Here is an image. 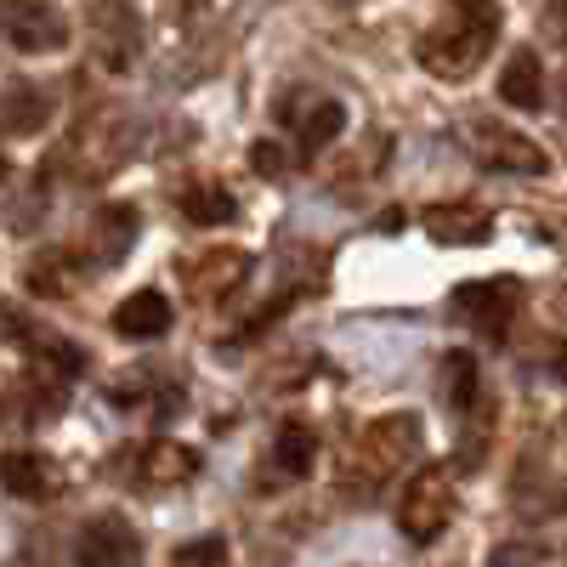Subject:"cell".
Returning <instances> with one entry per match:
<instances>
[{
    "instance_id": "6da1fadb",
    "label": "cell",
    "mask_w": 567,
    "mask_h": 567,
    "mask_svg": "<svg viewBox=\"0 0 567 567\" xmlns=\"http://www.w3.org/2000/svg\"><path fill=\"white\" fill-rule=\"evenodd\" d=\"M494 34H499L494 0H449V12L420 34L414 52L437 80H465V74H477V63L494 52Z\"/></svg>"
},
{
    "instance_id": "7a4b0ae2",
    "label": "cell",
    "mask_w": 567,
    "mask_h": 567,
    "mask_svg": "<svg viewBox=\"0 0 567 567\" xmlns=\"http://www.w3.org/2000/svg\"><path fill=\"white\" fill-rule=\"evenodd\" d=\"M420 449V420L414 414H381V420H369L358 443H352V460H347V477L352 483H381V477H398V471L414 460Z\"/></svg>"
},
{
    "instance_id": "3957f363",
    "label": "cell",
    "mask_w": 567,
    "mask_h": 567,
    "mask_svg": "<svg viewBox=\"0 0 567 567\" xmlns=\"http://www.w3.org/2000/svg\"><path fill=\"white\" fill-rule=\"evenodd\" d=\"M454 523V471L449 465H420L403 499H398V528L409 545H437Z\"/></svg>"
},
{
    "instance_id": "277c9868",
    "label": "cell",
    "mask_w": 567,
    "mask_h": 567,
    "mask_svg": "<svg viewBox=\"0 0 567 567\" xmlns=\"http://www.w3.org/2000/svg\"><path fill=\"white\" fill-rule=\"evenodd\" d=\"M516 301H523V284L516 278H471L454 290V318L465 329H477V336H488V341H505Z\"/></svg>"
},
{
    "instance_id": "5b68a950",
    "label": "cell",
    "mask_w": 567,
    "mask_h": 567,
    "mask_svg": "<svg viewBox=\"0 0 567 567\" xmlns=\"http://www.w3.org/2000/svg\"><path fill=\"white\" fill-rule=\"evenodd\" d=\"M0 34H7L18 52L40 58V52H63L69 45V18L52 0H0Z\"/></svg>"
},
{
    "instance_id": "8992f818",
    "label": "cell",
    "mask_w": 567,
    "mask_h": 567,
    "mask_svg": "<svg viewBox=\"0 0 567 567\" xmlns=\"http://www.w3.org/2000/svg\"><path fill=\"white\" fill-rule=\"evenodd\" d=\"M250 250H239V245H216V250H199V256H187L176 272H182V290L194 296V301H227L239 284L250 278Z\"/></svg>"
},
{
    "instance_id": "52a82bcc",
    "label": "cell",
    "mask_w": 567,
    "mask_h": 567,
    "mask_svg": "<svg viewBox=\"0 0 567 567\" xmlns=\"http://www.w3.org/2000/svg\"><path fill=\"white\" fill-rule=\"evenodd\" d=\"M471 148H477V165L505 171V176H545L550 171V154L539 148V142H528L523 131H505L494 120H483L477 131H471Z\"/></svg>"
},
{
    "instance_id": "ba28073f",
    "label": "cell",
    "mask_w": 567,
    "mask_h": 567,
    "mask_svg": "<svg viewBox=\"0 0 567 567\" xmlns=\"http://www.w3.org/2000/svg\"><path fill=\"white\" fill-rule=\"evenodd\" d=\"M80 567H142V539L125 516H91L74 539Z\"/></svg>"
},
{
    "instance_id": "9c48e42d",
    "label": "cell",
    "mask_w": 567,
    "mask_h": 567,
    "mask_svg": "<svg viewBox=\"0 0 567 567\" xmlns=\"http://www.w3.org/2000/svg\"><path fill=\"white\" fill-rule=\"evenodd\" d=\"M284 120H290V131H296V142H301V159H318L329 142L341 136L347 109H341L336 97H323V91H301V97L284 103Z\"/></svg>"
},
{
    "instance_id": "30bf717a",
    "label": "cell",
    "mask_w": 567,
    "mask_h": 567,
    "mask_svg": "<svg viewBox=\"0 0 567 567\" xmlns=\"http://www.w3.org/2000/svg\"><path fill=\"white\" fill-rule=\"evenodd\" d=\"M0 488L12 499H58L63 488V471L45 460V454H29V449H7L0 454Z\"/></svg>"
},
{
    "instance_id": "8fae6325",
    "label": "cell",
    "mask_w": 567,
    "mask_h": 567,
    "mask_svg": "<svg viewBox=\"0 0 567 567\" xmlns=\"http://www.w3.org/2000/svg\"><path fill=\"white\" fill-rule=\"evenodd\" d=\"M45 125H52V91L29 80L0 91V136H40Z\"/></svg>"
},
{
    "instance_id": "7c38bea8",
    "label": "cell",
    "mask_w": 567,
    "mask_h": 567,
    "mask_svg": "<svg viewBox=\"0 0 567 567\" xmlns=\"http://www.w3.org/2000/svg\"><path fill=\"white\" fill-rule=\"evenodd\" d=\"M171 323H176V312L159 290H136L114 307V329L125 341H159V336H171Z\"/></svg>"
},
{
    "instance_id": "4fadbf2b",
    "label": "cell",
    "mask_w": 567,
    "mask_h": 567,
    "mask_svg": "<svg viewBox=\"0 0 567 567\" xmlns=\"http://www.w3.org/2000/svg\"><path fill=\"white\" fill-rule=\"evenodd\" d=\"M194 471H199V454L187 443H171V437H154L136 454V483H148V488H176V483L194 477Z\"/></svg>"
},
{
    "instance_id": "5bb4252c",
    "label": "cell",
    "mask_w": 567,
    "mask_h": 567,
    "mask_svg": "<svg viewBox=\"0 0 567 567\" xmlns=\"http://www.w3.org/2000/svg\"><path fill=\"white\" fill-rule=\"evenodd\" d=\"M425 233L437 245H488L494 216L483 205H437V210H425Z\"/></svg>"
},
{
    "instance_id": "9a60e30c",
    "label": "cell",
    "mask_w": 567,
    "mask_h": 567,
    "mask_svg": "<svg viewBox=\"0 0 567 567\" xmlns=\"http://www.w3.org/2000/svg\"><path fill=\"white\" fill-rule=\"evenodd\" d=\"M499 97L511 103V109H523V114H534V109H545V69H539V58L528 52H511L505 58V74H499Z\"/></svg>"
},
{
    "instance_id": "2e32d148",
    "label": "cell",
    "mask_w": 567,
    "mask_h": 567,
    "mask_svg": "<svg viewBox=\"0 0 567 567\" xmlns=\"http://www.w3.org/2000/svg\"><path fill=\"white\" fill-rule=\"evenodd\" d=\"M131 239H136V210L131 205H103L97 221H91V256H103L109 267L131 256Z\"/></svg>"
},
{
    "instance_id": "e0dca14e",
    "label": "cell",
    "mask_w": 567,
    "mask_h": 567,
    "mask_svg": "<svg viewBox=\"0 0 567 567\" xmlns=\"http://www.w3.org/2000/svg\"><path fill=\"white\" fill-rule=\"evenodd\" d=\"M272 465H278V477H290V483L312 477V465H318V437H312V425H301V420L284 425V432L272 437Z\"/></svg>"
},
{
    "instance_id": "ac0fdd59",
    "label": "cell",
    "mask_w": 567,
    "mask_h": 567,
    "mask_svg": "<svg viewBox=\"0 0 567 567\" xmlns=\"http://www.w3.org/2000/svg\"><path fill=\"white\" fill-rule=\"evenodd\" d=\"M176 205H182V216L194 221V227H221V221L239 216V199H233L227 187H216V182H205V187H187V194H182Z\"/></svg>"
},
{
    "instance_id": "d6986e66",
    "label": "cell",
    "mask_w": 567,
    "mask_h": 567,
    "mask_svg": "<svg viewBox=\"0 0 567 567\" xmlns=\"http://www.w3.org/2000/svg\"><path fill=\"white\" fill-rule=\"evenodd\" d=\"M437 386H443V403L454 414L477 409V358H471V352H449L443 369H437Z\"/></svg>"
},
{
    "instance_id": "ffe728a7",
    "label": "cell",
    "mask_w": 567,
    "mask_h": 567,
    "mask_svg": "<svg viewBox=\"0 0 567 567\" xmlns=\"http://www.w3.org/2000/svg\"><path fill=\"white\" fill-rule=\"evenodd\" d=\"M74 284H80V267H74L69 250H40L29 261V290L34 296H69Z\"/></svg>"
},
{
    "instance_id": "44dd1931",
    "label": "cell",
    "mask_w": 567,
    "mask_h": 567,
    "mask_svg": "<svg viewBox=\"0 0 567 567\" xmlns=\"http://www.w3.org/2000/svg\"><path fill=\"white\" fill-rule=\"evenodd\" d=\"M136 23H131V12H103V63L109 69H125L131 58H136Z\"/></svg>"
},
{
    "instance_id": "7402d4cb",
    "label": "cell",
    "mask_w": 567,
    "mask_h": 567,
    "mask_svg": "<svg viewBox=\"0 0 567 567\" xmlns=\"http://www.w3.org/2000/svg\"><path fill=\"white\" fill-rule=\"evenodd\" d=\"M171 567H227V539H221V534H210V539H187V545L171 556Z\"/></svg>"
},
{
    "instance_id": "603a6c76",
    "label": "cell",
    "mask_w": 567,
    "mask_h": 567,
    "mask_svg": "<svg viewBox=\"0 0 567 567\" xmlns=\"http://www.w3.org/2000/svg\"><path fill=\"white\" fill-rule=\"evenodd\" d=\"M250 159H256V171H261V176H278V171H284V154L272 148V142H256Z\"/></svg>"
},
{
    "instance_id": "cb8c5ba5",
    "label": "cell",
    "mask_w": 567,
    "mask_h": 567,
    "mask_svg": "<svg viewBox=\"0 0 567 567\" xmlns=\"http://www.w3.org/2000/svg\"><path fill=\"white\" fill-rule=\"evenodd\" d=\"M545 29H550L556 45H567V0H556V7L545 12Z\"/></svg>"
},
{
    "instance_id": "d4e9b609",
    "label": "cell",
    "mask_w": 567,
    "mask_h": 567,
    "mask_svg": "<svg viewBox=\"0 0 567 567\" xmlns=\"http://www.w3.org/2000/svg\"><path fill=\"white\" fill-rule=\"evenodd\" d=\"M561 109H567V80H561Z\"/></svg>"
},
{
    "instance_id": "484cf974",
    "label": "cell",
    "mask_w": 567,
    "mask_h": 567,
    "mask_svg": "<svg viewBox=\"0 0 567 567\" xmlns=\"http://www.w3.org/2000/svg\"><path fill=\"white\" fill-rule=\"evenodd\" d=\"M0 176H7V159H0Z\"/></svg>"
}]
</instances>
